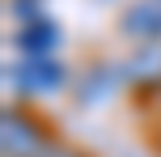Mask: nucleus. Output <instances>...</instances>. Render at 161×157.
<instances>
[{
    "label": "nucleus",
    "instance_id": "obj_1",
    "mask_svg": "<svg viewBox=\"0 0 161 157\" xmlns=\"http://www.w3.org/2000/svg\"><path fill=\"white\" fill-rule=\"evenodd\" d=\"M51 144L55 140L47 136V127H42L30 110L8 106L4 115H0V149H4V157H42Z\"/></svg>",
    "mask_w": 161,
    "mask_h": 157
},
{
    "label": "nucleus",
    "instance_id": "obj_2",
    "mask_svg": "<svg viewBox=\"0 0 161 157\" xmlns=\"http://www.w3.org/2000/svg\"><path fill=\"white\" fill-rule=\"evenodd\" d=\"M4 76L17 93H30V98H51L68 85V68L59 59H21V64L4 68Z\"/></svg>",
    "mask_w": 161,
    "mask_h": 157
},
{
    "label": "nucleus",
    "instance_id": "obj_3",
    "mask_svg": "<svg viewBox=\"0 0 161 157\" xmlns=\"http://www.w3.org/2000/svg\"><path fill=\"white\" fill-rule=\"evenodd\" d=\"M17 51H21V59H55L59 42H64V30H59L55 17H38V21L30 25H17Z\"/></svg>",
    "mask_w": 161,
    "mask_h": 157
},
{
    "label": "nucleus",
    "instance_id": "obj_4",
    "mask_svg": "<svg viewBox=\"0 0 161 157\" xmlns=\"http://www.w3.org/2000/svg\"><path fill=\"white\" fill-rule=\"evenodd\" d=\"M119 30L127 38L144 42V47H157L161 42V0H131L119 13Z\"/></svg>",
    "mask_w": 161,
    "mask_h": 157
},
{
    "label": "nucleus",
    "instance_id": "obj_5",
    "mask_svg": "<svg viewBox=\"0 0 161 157\" xmlns=\"http://www.w3.org/2000/svg\"><path fill=\"white\" fill-rule=\"evenodd\" d=\"M123 76H127V72H123L119 64H93L85 72V81L76 85V98L80 102H102V98H110V93L119 89Z\"/></svg>",
    "mask_w": 161,
    "mask_h": 157
},
{
    "label": "nucleus",
    "instance_id": "obj_6",
    "mask_svg": "<svg viewBox=\"0 0 161 157\" xmlns=\"http://www.w3.org/2000/svg\"><path fill=\"white\" fill-rule=\"evenodd\" d=\"M123 72H127V81L153 85V89H157V85H161V42H157V47H140Z\"/></svg>",
    "mask_w": 161,
    "mask_h": 157
},
{
    "label": "nucleus",
    "instance_id": "obj_7",
    "mask_svg": "<svg viewBox=\"0 0 161 157\" xmlns=\"http://www.w3.org/2000/svg\"><path fill=\"white\" fill-rule=\"evenodd\" d=\"M8 13L21 25H30V21H38V17H47V0H8Z\"/></svg>",
    "mask_w": 161,
    "mask_h": 157
},
{
    "label": "nucleus",
    "instance_id": "obj_8",
    "mask_svg": "<svg viewBox=\"0 0 161 157\" xmlns=\"http://www.w3.org/2000/svg\"><path fill=\"white\" fill-rule=\"evenodd\" d=\"M42 157H85V153H80V149H72V144H51Z\"/></svg>",
    "mask_w": 161,
    "mask_h": 157
},
{
    "label": "nucleus",
    "instance_id": "obj_9",
    "mask_svg": "<svg viewBox=\"0 0 161 157\" xmlns=\"http://www.w3.org/2000/svg\"><path fill=\"white\" fill-rule=\"evenodd\" d=\"M157 153H161V132H157Z\"/></svg>",
    "mask_w": 161,
    "mask_h": 157
}]
</instances>
